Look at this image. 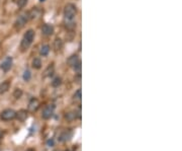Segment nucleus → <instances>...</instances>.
<instances>
[{
    "label": "nucleus",
    "mask_w": 182,
    "mask_h": 151,
    "mask_svg": "<svg viewBox=\"0 0 182 151\" xmlns=\"http://www.w3.org/2000/svg\"><path fill=\"white\" fill-rule=\"evenodd\" d=\"M77 7L76 5L73 3H68L65 5V8H64V20L65 23L68 22H73L75 17L77 15Z\"/></svg>",
    "instance_id": "nucleus-1"
},
{
    "label": "nucleus",
    "mask_w": 182,
    "mask_h": 151,
    "mask_svg": "<svg viewBox=\"0 0 182 151\" xmlns=\"http://www.w3.org/2000/svg\"><path fill=\"white\" fill-rule=\"evenodd\" d=\"M34 30H28L26 31V33L23 35V38L21 40L20 42V46H19V49H20V52H25L26 50L31 47V45L33 44L34 40Z\"/></svg>",
    "instance_id": "nucleus-2"
},
{
    "label": "nucleus",
    "mask_w": 182,
    "mask_h": 151,
    "mask_svg": "<svg viewBox=\"0 0 182 151\" xmlns=\"http://www.w3.org/2000/svg\"><path fill=\"white\" fill-rule=\"evenodd\" d=\"M28 20H29L28 14V12H25L17 17V19L15 20V22H14V26L17 28V30H20V28H22L23 26L26 25V22H28Z\"/></svg>",
    "instance_id": "nucleus-3"
},
{
    "label": "nucleus",
    "mask_w": 182,
    "mask_h": 151,
    "mask_svg": "<svg viewBox=\"0 0 182 151\" xmlns=\"http://www.w3.org/2000/svg\"><path fill=\"white\" fill-rule=\"evenodd\" d=\"M15 114H16V112L12 108H6V110L2 111L1 114H0V119L3 121L13 120V119H15Z\"/></svg>",
    "instance_id": "nucleus-4"
},
{
    "label": "nucleus",
    "mask_w": 182,
    "mask_h": 151,
    "mask_svg": "<svg viewBox=\"0 0 182 151\" xmlns=\"http://www.w3.org/2000/svg\"><path fill=\"white\" fill-rule=\"evenodd\" d=\"M41 107V102L40 100L37 99V97H33L31 99V100L28 102V113H36L37 110Z\"/></svg>",
    "instance_id": "nucleus-5"
},
{
    "label": "nucleus",
    "mask_w": 182,
    "mask_h": 151,
    "mask_svg": "<svg viewBox=\"0 0 182 151\" xmlns=\"http://www.w3.org/2000/svg\"><path fill=\"white\" fill-rule=\"evenodd\" d=\"M54 112H55V105H46L43 110V113H42V117L43 119L45 120H49L53 117L54 115Z\"/></svg>",
    "instance_id": "nucleus-6"
},
{
    "label": "nucleus",
    "mask_w": 182,
    "mask_h": 151,
    "mask_svg": "<svg viewBox=\"0 0 182 151\" xmlns=\"http://www.w3.org/2000/svg\"><path fill=\"white\" fill-rule=\"evenodd\" d=\"M13 64V60L11 57H6L5 59L2 61L1 64H0V68L4 71V72H8V71L11 69Z\"/></svg>",
    "instance_id": "nucleus-7"
},
{
    "label": "nucleus",
    "mask_w": 182,
    "mask_h": 151,
    "mask_svg": "<svg viewBox=\"0 0 182 151\" xmlns=\"http://www.w3.org/2000/svg\"><path fill=\"white\" fill-rule=\"evenodd\" d=\"M81 118V112L80 110L77 112V111H71V112H68L65 114V120H67L68 122H72L76 119H80Z\"/></svg>",
    "instance_id": "nucleus-8"
},
{
    "label": "nucleus",
    "mask_w": 182,
    "mask_h": 151,
    "mask_svg": "<svg viewBox=\"0 0 182 151\" xmlns=\"http://www.w3.org/2000/svg\"><path fill=\"white\" fill-rule=\"evenodd\" d=\"M42 9H40L39 7H34V8H31L29 11H28V18L29 20L31 19H37L40 16L42 15Z\"/></svg>",
    "instance_id": "nucleus-9"
},
{
    "label": "nucleus",
    "mask_w": 182,
    "mask_h": 151,
    "mask_svg": "<svg viewBox=\"0 0 182 151\" xmlns=\"http://www.w3.org/2000/svg\"><path fill=\"white\" fill-rule=\"evenodd\" d=\"M53 48H54V51L56 53H61L64 49V42L62 39L60 38H56L54 41V44H53Z\"/></svg>",
    "instance_id": "nucleus-10"
},
{
    "label": "nucleus",
    "mask_w": 182,
    "mask_h": 151,
    "mask_svg": "<svg viewBox=\"0 0 182 151\" xmlns=\"http://www.w3.org/2000/svg\"><path fill=\"white\" fill-rule=\"evenodd\" d=\"M42 34L46 37H50L54 34V26L50 23H46L42 26Z\"/></svg>",
    "instance_id": "nucleus-11"
},
{
    "label": "nucleus",
    "mask_w": 182,
    "mask_h": 151,
    "mask_svg": "<svg viewBox=\"0 0 182 151\" xmlns=\"http://www.w3.org/2000/svg\"><path fill=\"white\" fill-rule=\"evenodd\" d=\"M80 62H81V61H80L78 55H77V54L71 55V56L68 58V60H67V64H68L72 68H74L76 65H78Z\"/></svg>",
    "instance_id": "nucleus-12"
},
{
    "label": "nucleus",
    "mask_w": 182,
    "mask_h": 151,
    "mask_svg": "<svg viewBox=\"0 0 182 151\" xmlns=\"http://www.w3.org/2000/svg\"><path fill=\"white\" fill-rule=\"evenodd\" d=\"M28 117V110H19L15 114V118L17 119L19 122H25Z\"/></svg>",
    "instance_id": "nucleus-13"
},
{
    "label": "nucleus",
    "mask_w": 182,
    "mask_h": 151,
    "mask_svg": "<svg viewBox=\"0 0 182 151\" xmlns=\"http://www.w3.org/2000/svg\"><path fill=\"white\" fill-rule=\"evenodd\" d=\"M73 102L76 105H81V102H82V90H81V88H79L78 90L75 91V93L73 94Z\"/></svg>",
    "instance_id": "nucleus-14"
},
{
    "label": "nucleus",
    "mask_w": 182,
    "mask_h": 151,
    "mask_svg": "<svg viewBox=\"0 0 182 151\" xmlns=\"http://www.w3.org/2000/svg\"><path fill=\"white\" fill-rule=\"evenodd\" d=\"M10 88V81L9 80H5L2 83H0V94H3L6 91H8V89Z\"/></svg>",
    "instance_id": "nucleus-15"
},
{
    "label": "nucleus",
    "mask_w": 182,
    "mask_h": 151,
    "mask_svg": "<svg viewBox=\"0 0 182 151\" xmlns=\"http://www.w3.org/2000/svg\"><path fill=\"white\" fill-rule=\"evenodd\" d=\"M55 72V67H54V64H50L49 66H48L47 68L45 69L44 71V77H51V76L54 74Z\"/></svg>",
    "instance_id": "nucleus-16"
},
{
    "label": "nucleus",
    "mask_w": 182,
    "mask_h": 151,
    "mask_svg": "<svg viewBox=\"0 0 182 151\" xmlns=\"http://www.w3.org/2000/svg\"><path fill=\"white\" fill-rule=\"evenodd\" d=\"M50 46L49 45H43V46L41 47V49H40V54H41V56L43 57H46L48 56V54L50 53Z\"/></svg>",
    "instance_id": "nucleus-17"
},
{
    "label": "nucleus",
    "mask_w": 182,
    "mask_h": 151,
    "mask_svg": "<svg viewBox=\"0 0 182 151\" xmlns=\"http://www.w3.org/2000/svg\"><path fill=\"white\" fill-rule=\"evenodd\" d=\"M31 65L34 69H41L42 68V61L40 58H34L33 62H31Z\"/></svg>",
    "instance_id": "nucleus-18"
},
{
    "label": "nucleus",
    "mask_w": 182,
    "mask_h": 151,
    "mask_svg": "<svg viewBox=\"0 0 182 151\" xmlns=\"http://www.w3.org/2000/svg\"><path fill=\"white\" fill-rule=\"evenodd\" d=\"M62 84V78L59 77V76H57V77H55L54 79H53L52 81V86L53 87H59Z\"/></svg>",
    "instance_id": "nucleus-19"
},
{
    "label": "nucleus",
    "mask_w": 182,
    "mask_h": 151,
    "mask_svg": "<svg viewBox=\"0 0 182 151\" xmlns=\"http://www.w3.org/2000/svg\"><path fill=\"white\" fill-rule=\"evenodd\" d=\"M70 137H71V133H70V132H69V131H68V132L65 131V132H64V133L60 136V139H59V140H60V141H67V140L70 138Z\"/></svg>",
    "instance_id": "nucleus-20"
},
{
    "label": "nucleus",
    "mask_w": 182,
    "mask_h": 151,
    "mask_svg": "<svg viewBox=\"0 0 182 151\" xmlns=\"http://www.w3.org/2000/svg\"><path fill=\"white\" fill-rule=\"evenodd\" d=\"M22 78L25 81H29L31 78V71L29 70H25V72H23V75H22Z\"/></svg>",
    "instance_id": "nucleus-21"
},
{
    "label": "nucleus",
    "mask_w": 182,
    "mask_h": 151,
    "mask_svg": "<svg viewBox=\"0 0 182 151\" xmlns=\"http://www.w3.org/2000/svg\"><path fill=\"white\" fill-rule=\"evenodd\" d=\"M21 95H22V90H21L20 88H16L14 91H13V96H14L16 99H20Z\"/></svg>",
    "instance_id": "nucleus-22"
},
{
    "label": "nucleus",
    "mask_w": 182,
    "mask_h": 151,
    "mask_svg": "<svg viewBox=\"0 0 182 151\" xmlns=\"http://www.w3.org/2000/svg\"><path fill=\"white\" fill-rule=\"evenodd\" d=\"M28 4V0H17V6L19 8H23Z\"/></svg>",
    "instance_id": "nucleus-23"
},
{
    "label": "nucleus",
    "mask_w": 182,
    "mask_h": 151,
    "mask_svg": "<svg viewBox=\"0 0 182 151\" xmlns=\"http://www.w3.org/2000/svg\"><path fill=\"white\" fill-rule=\"evenodd\" d=\"M48 145H54V141H53V139L48 141Z\"/></svg>",
    "instance_id": "nucleus-24"
},
{
    "label": "nucleus",
    "mask_w": 182,
    "mask_h": 151,
    "mask_svg": "<svg viewBox=\"0 0 182 151\" xmlns=\"http://www.w3.org/2000/svg\"><path fill=\"white\" fill-rule=\"evenodd\" d=\"M1 137H2V133H1V131H0V139H1Z\"/></svg>",
    "instance_id": "nucleus-25"
},
{
    "label": "nucleus",
    "mask_w": 182,
    "mask_h": 151,
    "mask_svg": "<svg viewBox=\"0 0 182 151\" xmlns=\"http://www.w3.org/2000/svg\"><path fill=\"white\" fill-rule=\"evenodd\" d=\"M26 151H33V150H31V149H28V150H26Z\"/></svg>",
    "instance_id": "nucleus-26"
},
{
    "label": "nucleus",
    "mask_w": 182,
    "mask_h": 151,
    "mask_svg": "<svg viewBox=\"0 0 182 151\" xmlns=\"http://www.w3.org/2000/svg\"><path fill=\"white\" fill-rule=\"evenodd\" d=\"M41 1H45V0H41Z\"/></svg>",
    "instance_id": "nucleus-27"
},
{
    "label": "nucleus",
    "mask_w": 182,
    "mask_h": 151,
    "mask_svg": "<svg viewBox=\"0 0 182 151\" xmlns=\"http://www.w3.org/2000/svg\"><path fill=\"white\" fill-rule=\"evenodd\" d=\"M65 151H70V150H65Z\"/></svg>",
    "instance_id": "nucleus-28"
},
{
    "label": "nucleus",
    "mask_w": 182,
    "mask_h": 151,
    "mask_svg": "<svg viewBox=\"0 0 182 151\" xmlns=\"http://www.w3.org/2000/svg\"><path fill=\"white\" fill-rule=\"evenodd\" d=\"M56 151H59V150H56Z\"/></svg>",
    "instance_id": "nucleus-29"
}]
</instances>
